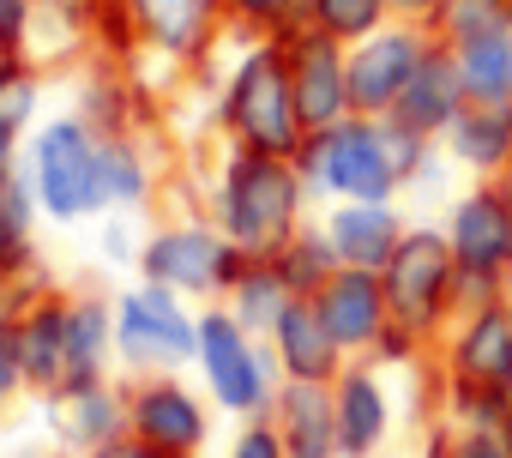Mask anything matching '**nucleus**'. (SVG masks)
I'll list each match as a JSON object with an SVG mask.
<instances>
[{
	"label": "nucleus",
	"mask_w": 512,
	"mask_h": 458,
	"mask_svg": "<svg viewBox=\"0 0 512 458\" xmlns=\"http://www.w3.org/2000/svg\"><path fill=\"white\" fill-rule=\"evenodd\" d=\"M145 187H151V175H145L139 151H127V139L103 145V193H109L115 205H139V199H145Z\"/></svg>",
	"instance_id": "obj_31"
},
{
	"label": "nucleus",
	"mask_w": 512,
	"mask_h": 458,
	"mask_svg": "<svg viewBox=\"0 0 512 458\" xmlns=\"http://www.w3.org/2000/svg\"><path fill=\"white\" fill-rule=\"evenodd\" d=\"M25 0H0V55H13L19 49V31H25Z\"/></svg>",
	"instance_id": "obj_36"
},
{
	"label": "nucleus",
	"mask_w": 512,
	"mask_h": 458,
	"mask_svg": "<svg viewBox=\"0 0 512 458\" xmlns=\"http://www.w3.org/2000/svg\"><path fill=\"white\" fill-rule=\"evenodd\" d=\"M392 7H398V19H416V25H428L440 0H392Z\"/></svg>",
	"instance_id": "obj_39"
},
{
	"label": "nucleus",
	"mask_w": 512,
	"mask_h": 458,
	"mask_svg": "<svg viewBox=\"0 0 512 458\" xmlns=\"http://www.w3.org/2000/svg\"><path fill=\"white\" fill-rule=\"evenodd\" d=\"M434 368L446 386H488L512 398V302H476L452 320V332L434 350Z\"/></svg>",
	"instance_id": "obj_9"
},
{
	"label": "nucleus",
	"mask_w": 512,
	"mask_h": 458,
	"mask_svg": "<svg viewBox=\"0 0 512 458\" xmlns=\"http://www.w3.org/2000/svg\"><path fill=\"white\" fill-rule=\"evenodd\" d=\"M452 55H458V73H464V97L470 103L512 109V25H500L488 37H470Z\"/></svg>",
	"instance_id": "obj_23"
},
{
	"label": "nucleus",
	"mask_w": 512,
	"mask_h": 458,
	"mask_svg": "<svg viewBox=\"0 0 512 458\" xmlns=\"http://www.w3.org/2000/svg\"><path fill=\"white\" fill-rule=\"evenodd\" d=\"M458 452V428L446 416H428V434H422V458H452Z\"/></svg>",
	"instance_id": "obj_35"
},
{
	"label": "nucleus",
	"mask_w": 512,
	"mask_h": 458,
	"mask_svg": "<svg viewBox=\"0 0 512 458\" xmlns=\"http://www.w3.org/2000/svg\"><path fill=\"white\" fill-rule=\"evenodd\" d=\"M13 356H19L25 386L67 392L73 386V362H67V302H37L13 326Z\"/></svg>",
	"instance_id": "obj_19"
},
{
	"label": "nucleus",
	"mask_w": 512,
	"mask_h": 458,
	"mask_svg": "<svg viewBox=\"0 0 512 458\" xmlns=\"http://www.w3.org/2000/svg\"><path fill=\"white\" fill-rule=\"evenodd\" d=\"M139 266H145V284H163L175 296H229L235 278L247 272V254L217 223H175L145 242Z\"/></svg>",
	"instance_id": "obj_7"
},
{
	"label": "nucleus",
	"mask_w": 512,
	"mask_h": 458,
	"mask_svg": "<svg viewBox=\"0 0 512 458\" xmlns=\"http://www.w3.org/2000/svg\"><path fill=\"white\" fill-rule=\"evenodd\" d=\"M392 19H398L392 0H308V13H302V25L338 37L344 49L362 43V37H374V31H386Z\"/></svg>",
	"instance_id": "obj_27"
},
{
	"label": "nucleus",
	"mask_w": 512,
	"mask_h": 458,
	"mask_svg": "<svg viewBox=\"0 0 512 458\" xmlns=\"http://www.w3.org/2000/svg\"><path fill=\"white\" fill-rule=\"evenodd\" d=\"M13 139H19V121L0 109V187L13 181Z\"/></svg>",
	"instance_id": "obj_37"
},
{
	"label": "nucleus",
	"mask_w": 512,
	"mask_h": 458,
	"mask_svg": "<svg viewBox=\"0 0 512 458\" xmlns=\"http://www.w3.org/2000/svg\"><path fill=\"white\" fill-rule=\"evenodd\" d=\"M133 19L145 25V37L169 55H199L217 25L229 19L223 0H133Z\"/></svg>",
	"instance_id": "obj_22"
},
{
	"label": "nucleus",
	"mask_w": 512,
	"mask_h": 458,
	"mask_svg": "<svg viewBox=\"0 0 512 458\" xmlns=\"http://www.w3.org/2000/svg\"><path fill=\"white\" fill-rule=\"evenodd\" d=\"M428 49H434V31L416 19H392L386 31L350 43V109L368 121L392 115V103L404 97V85L428 61Z\"/></svg>",
	"instance_id": "obj_10"
},
{
	"label": "nucleus",
	"mask_w": 512,
	"mask_h": 458,
	"mask_svg": "<svg viewBox=\"0 0 512 458\" xmlns=\"http://www.w3.org/2000/svg\"><path fill=\"white\" fill-rule=\"evenodd\" d=\"M272 422H278V434H284V452H290V458H344V452H338L332 386L284 380V392H278V404H272Z\"/></svg>",
	"instance_id": "obj_20"
},
{
	"label": "nucleus",
	"mask_w": 512,
	"mask_h": 458,
	"mask_svg": "<svg viewBox=\"0 0 512 458\" xmlns=\"http://www.w3.org/2000/svg\"><path fill=\"white\" fill-rule=\"evenodd\" d=\"M500 25H506V0H440L434 19H428L434 43H446V49H458L470 37H488Z\"/></svg>",
	"instance_id": "obj_29"
},
{
	"label": "nucleus",
	"mask_w": 512,
	"mask_h": 458,
	"mask_svg": "<svg viewBox=\"0 0 512 458\" xmlns=\"http://www.w3.org/2000/svg\"><path fill=\"white\" fill-rule=\"evenodd\" d=\"M115 344V314L103 302H73L67 308V362H73V386H97L103 380V350ZM67 386V392H73Z\"/></svg>",
	"instance_id": "obj_25"
},
{
	"label": "nucleus",
	"mask_w": 512,
	"mask_h": 458,
	"mask_svg": "<svg viewBox=\"0 0 512 458\" xmlns=\"http://www.w3.org/2000/svg\"><path fill=\"white\" fill-rule=\"evenodd\" d=\"M452 458H512V416L506 422H482V428H458V452Z\"/></svg>",
	"instance_id": "obj_32"
},
{
	"label": "nucleus",
	"mask_w": 512,
	"mask_h": 458,
	"mask_svg": "<svg viewBox=\"0 0 512 458\" xmlns=\"http://www.w3.org/2000/svg\"><path fill=\"white\" fill-rule=\"evenodd\" d=\"M199 368H205L211 398L235 416H272V404L284 392V368H278L272 344L253 338L229 308L199 314Z\"/></svg>",
	"instance_id": "obj_5"
},
{
	"label": "nucleus",
	"mask_w": 512,
	"mask_h": 458,
	"mask_svg": "<svg viewBox=\"0 0 512 458\" xmlns=\"http://www.w3.org/2000/svg\"><path fill=\"white\" fill-rule=\"evenodd\" d=\"M37 199L49 217H91L97 205H109L103 193V145L79 127V121H55L37 139Z\"/></svg>",
	"instance_id": "obj_11"
},
{
	"label": "nucleus",
	"mask_w": 512,
	"mask_h": 458,
	"mask_svg": "<svg viewBox=\"0 0 512 458\" xmlns=\"http://www.w3.org/2000/svg\"><path fill=\"white\" fill-rule=\"evenodd\" d=\"M115 350L133 368H181V362H199V314H187L175 290L145 284V290L121 296V308H115Z\"/></svg>",
	"instance_id": "obj_8"
},
{
	"label": "nucleus",
	"mask_w": 512,
	"mask_h": 458,
	"mask_svg": "<svg viewBox=\"0 0 512 458\" xmlns=\"http://www.w3.org/2000/svg\"><path fill=\"white\" fill-rule=\"evenodd\" d=\"M494 181H500V193L512 199V163H506V175H494Z\"/></svg>",
	"instance_id": "obj_40"
},
{
	"label": "nucleus",
	"mask_w": 512,
	"mask_h": 458,
	"mask_svg": "<svg viewBox=\"0 0 512 458\" xmlns=\"http://www.w3.org/2000/svg\"><path fill=\"white\" fill-rule=\"evenodd\" d=\"M229 458H290V452H284V434H278L272 416H247V428L235 434Z\"/></svg>",
	"instance_id": "obj_33"
},
{
	"label": "nucleus",
	"mask_w": 512,
	"mask_h": 458,
	"mask_svg": "<svg viewBox=\"0 0 512 458\" xmlns=\"http://www.w3.org/2000/svg\"><path fill=\"white\" fill-rule=\"evenodd\" d=\"M506 25H512V0H506Z\"/></svg>",
	"instance_id": "obj_42"
},
{
	"label": "nucleus",
	"mask_w": 512,
	"mask_h": 458,
	"mask_svg": "<svg viewBox=\"0 0 512 458\" xmlns=\"http://www.w3.org/2000/svg\"><path fill=\"white\" fill-rule=\"evenodd\" d=\"M103 458H175V452H163V446H151V440H139V434H133V440H115Z\"/></svg>",
	"instance_id": "obj_38"
},
{
	"label": "nucleus",
	"mask_w": 512,
	"mask_h": 458,
	"mask_svg": "<svg viewBox=\"0 0 512 458\" xmlns=\"http://www.w3.org/2000/svg\"><path fill=\"white\" fill-rule=\"evenodd\" d=\"M308 223V181L296 157H266L229 145L217 175V229L247 260H278Z\"/></svg>",
	"instance_id": "obj_1"
},
{
	"label": "nucleus",
	"mask_w": 512,
	"mask_h": 458,
	"mask_svg": "<svg viewBox=\"0 0 512 458\" xmlns=\"http://www.w3.org/2000/svg\"><path fill=\"white\" fill-rule=\"evenodd\" d=\"M404 229H410V217L398 211V199H344L326 211V242H332L338 266H356V272H386Z\"/></svg>",
	"instance_id": "obj_15"
},
{
	"label": "nucleus",
	"mask_w": 512,
	"mask_h": 458,
	"mask_svg": "<svg viewBox=\"0 0 512 458\" xmlns=\"http://www.w3.org/2000/svg\"><path fill=\"white\" fill-rule=\"evenodd\" d=\"M278 272H284V284L296 296H320V284L338 272V254L326 242V223H302V236L278 254Z\"/></svg>",
	"instance_id": "obj_28"
},
{
	"label": "nucleus",
	"mask_w": 512,
	"mask_h": 458,
	"mask_svg": "<svg viewBox=\"0 0 512 458\" xmlns=\"http://www.w3.org/2000/svg\"><path fill=\"white\" fill-rule=\"evenodd\" d=\"M272 356H278V368H284V380H314V386H332L344 368H350V356H344V344L326 332V320H320V308H314V296H296L284 314H278V326H272Z\"/></svg>",
	"instance_id": "obj_17"
},
{
	"label": "nucleus",
	"mask_w": 512,
	"mask_h": 458,
	"mask_svg": "<svg viewBox=\"0 0 512 458\" xmlns=\"http://www.w3.org/2000/svg\"><path fill=\"white\" fill-rule=\"evenodd\" d=\"M440 145H446V157H452L464 175L494 181V175H506V163H512V109H482V103H470V109L452 121V133H446Z\"/></svg>",
	"instance_id": "obj_21"
},
{
	"label": "nucleus",
	"mask_w": 512,
	"mask_h": 458,
	"mask_svg": "<svg viewBox=\"0 0 512 458\" xmlns=\"http://www.w3.org/2000/svg\"><path fill=\"white\" fill-rule=\"evenodd\" d=\"M296 169L308 181V193H326L332 205L344 199H398L404 181L386 157V133L368 115H344L326 133H308L296 151Z\"/></svg>",
	"instance_id": "obj_4"
},
{
	"label": "nucleus",
	"mask_w": 512,
	"mask_h": 458,
	"mask_svg": "<svg viewBox=\"0 0 512 458\" xmlns=\"http://www.w3.org/2000/svg\"><path fill=\"white\" fill-rule=\"evenodd\" d=\"M133 434L175 452V458H193L205 446V404L181 386V380H151L133 392Z\"/></svg>",
	"instance_id": "obj_18"
},
{
	"label": "nucleus",
	"mask_w": 512,
	"mask_h": 458,
	"mask_svg": "<svg viewBox=\"0 0 512 458\" xmlns=\"http://www.w3.org/2000/svg\"><path fill=\"white\" fill-rule=\"evenodd\" d=\"M506 302H512V266H506Z\"/></svg>",
	"instance_id": "obj_41"
},
{
	"label": "nucleus",
	"mask_w": 512,
	"mask_h": 458,
	"mask_svg": "<svg viewBox=\"0 0 512 458\" xmlns=\"http://www.w3.org/2000/svg\"><path fill=\"white\" fill-rule=\"evenodd\" d=\"M332 416H338V452L344 458H374L392 440V416H398L386 368H374L368 356H356L332 380Z\"/></svg>",
	"instance_id": "obj_14"
},
{
	"label": "nucleus",
	"mask_w": 512,
	"mask_h": 458,
	"mask_svg": "<svg viewBox=\"0 0 512 458\" xmlns=\"http://www.w3.org/2000/svg\"><path fill=\"white\" fill-rule=\"evenodd\" d=\"M464 109H470V97H464L458 55H452L446 43H434L428 61L416 67V79L404 85V97L392 103V115H380V121H398V127H410V133H422V139H446Z\"/></svg>",
	"instance_id": "obj_16"
},
{
	"label": "nucleus",
	"mask_w": 512,
	"mask_h": 458,
	"mask_svg": "<svg viewBox=\"0 0 512 458\" xmlns=\"http://www.w3.org/2000/svg\"><path fill=\"white\" fill-rule=\"evenodd\" d=\"M446 242L458 260V290L464 308L506 296V266H512V199L500 193V181H476L452 199L446 211Z\"/></svg>",
	"instance_id": "obj_6"
},
{
	"label": "nucleus",
	"mask_w": 512,
	"mask_h": 458,
	"mask_svg": "<svg viewBox=\"0 0 512 458\" xmlns=\"http://www.w3.org/2000/svg\"><path fill=\"white\" fill-rule=\"evenodd\" d=\"M223 133L241 151H266V157H296L308 127L296 109V85H290V55L278 37H253L247 55L235 61L229 85H223Z\"/></svg>",
	"instance_id": "obj_2"
},
{
	"label": "nucleus",
	"mask_w": 512,
	"mask_h": 458,
	"mask_svg": "<svg viewBox=\"0 0 512 458\" xmlns=\"http://www.w3.org/2000/svg\"><path fill=\"white\" fill-rule=\"evenodd\" d=\"M284 55H290V85H296V109H302V127L308 133H326L338 127L350 109V49L314 25H296L278 37Z\"/></svg>",
	"instance_id": "obj_12"
},
{
	"label": "nucleus",
	"mask_w": 512,
	"mask_h": 458,
	"mask_svg": "<svg viewBox=\"0 0 512 458\" xmlns=\"http://www.w3.org/2000/svg\"><path fill=\"white\" fill-rule=\"evenodd\" d=\"M31 260V236H25V223L0 205V272H19Z\"/></svg>",
	"instance_id": "obj_34"
},
{
	"label": "nucleus",
	"mask_w": 512,
	"mask_h": 458,
	"mask_svg": "<svg viewBox=\"0 0 512 458\" xmlns=\"http://www.w3.org/2000/svg\"><path fill=\"white\" fill-rule=\"evenodd\" d=\"M386 284V302H392V320L410 326L428 350H440V338L452 332V320L464 314V290H458V260H452V242L440 223H410L398 254L386 260L380 272Z\"/></svg>",
	"instance_id": "obj_3"
},
{
	"label": "nucleus",
	"mask_w": 512,
	"mask_h": 458,
	"mask_svg": "<svg viewBox=\"0 0 512 458\" xmlns=\"http://www.w3.org/2000/svg\"><path fill=\"white\" fill-rule=\"evenodd\" d=\"M67 398V440H79V446H115L121 440V422H127V410H121V398L97 380V386H73V392H61Z\"/></svg>",
	"instance_id": "obj_26"
},
{
	"label": "nucleus",
	"mask_w": 512,
	"mask_h": 458,
	"mask_svg": "<svg viewBox=\"0 0 512 458\" xmlns=\"http://www.w3.org/2000/svg\"><path fill=\"white\" fill-rule=\"evenodd\" d=\"M296 302V290L284 284V272H278V260H247V272L235 278V290H229V314L253 332V338H272V326H278V314Z\"/></svg>",
	"instance_id": "obj_24"
},
{
	"label": "nucleus",
	"mask_w": 512,
	"mask_h": 458,
	"mask_svg": "<svg viewBox=\"0 0 512 458\" xmlns=\"http://www.w3.org/2000/svg\"><path fill=\"white\" fill-rule=\"evenodd\" d=\"M223 13H229L241 31H253V37H284V31L302 25L308 0H223Z\"/></svg>",
	"instance_id": "obj_30"
},
{
	"label": "nucleus",
	"mask_w": 512,
	"mask_h": 458,
	"mask_svg": "<svg viewBox=\"0 0 512 458\" xmlns=\"http://www.w3.org/2000/svg\"><path fill=\"white\" fill-rule=\"evenodd\" d=\"M314 308H320L326 332L344 344V356H350V362H356V356H368V350L380 344V332L392 326V302H386L380 272H356V266H338V272L320 284Z\"/></svg>",
	"instance_id": "obj_13"
}]
</instances>
